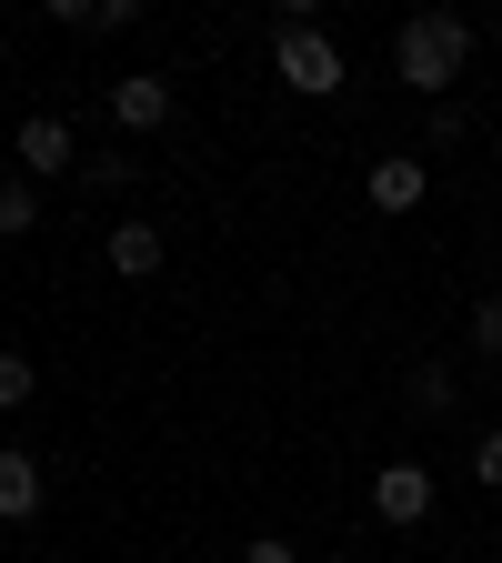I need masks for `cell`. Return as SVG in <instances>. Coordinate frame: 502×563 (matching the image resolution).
Here are the masks:
<instances>
[{
	"label": "cell",
	"mask_w": 502,
	"mask_h": 563,
	"mask_svg": "<svg viewBox=\"0 0 502 563\" xmlns=\"http://www.w3.org/2000/svg\"><path fill=\"white\" fill-rule=\"evenodd\" d=\"M462 60H472V21H453V11H422V21L392 31V70H402L422 101H443L462 81Z\"/></svg>",
	"instance_id": "1"
},
{
	"label": "cell",
	"mask_w": 502,
	"mask_h": 563,
	"mask_svg": "<svg viewBox=\"0 0 502 563\" xmlns=\"http://www.w3.org/2000/svg\"><path fill=\"white\" fill-rule=\"evenodd\" d=\"M271 81L302 91V101H332V91L352 81V70H342V41H322L312 21H281V31H271Z\"/></svg>",
	"instance_id": "2"
},
{
	"label": "cell",
	"mask_w": 502,
	"mask_h": 563,
	"mask_svg": "<svg viewBox=\"0 0 502 563\" xmlns=\"http://www.w3.org/2000/svg\"><path fill=\"white\" fill-rule=\"evenodd\" d=\"M422 191H433V162H422V152H382V162L362 172V201L392 211V222H402V211H422Z\"/></svg>",
	"instance_id": "3"
},
{
	"label": "cell",
	"mask_w": 502,
	"mask_h": 563,
	"mask_svg": "<svg viewBox=\"0 0 502 563\" xmlns=\"http://www.w3.org/2000/svg\"><path fill=\"white\" fill-rule=\"evenodd\" d=\"M111 121L121 131H161L171 121V70H121L111 81Z\"/></svg>",
	"instance_id": "4"
},
{
	"label": "cell",
	"mask_w": 502,
	"mask_h": 563,
	"mask_svg": "<svg viewBox=\"0 0 502 563\" xmlns=\"http://www.w3.org/2000/svg\"><path fill=\"white\" fill-rule=\"evenodd\" d=\"M372 514L382 523H433V473L422 463H382L372 473Z\"/></svg>",
	"instance_id": "5"
},
{
	"label": "cell",
	"mask_w": 502,
	"mask_h": 563,
	"mask_svg": "<svg viewBox=\"0 0 502 563\" xmlns=\"http://www.w3.org/2000/svg\"><path fill=\"white\" fill-rule=\"evenodd\" d=\"M41 172H81V152H70V121H60V111H31V121H21V181H41Z\"/></svg>",
	"instance_id": "6"
},
{
	"label": "cell",
	"mask_w": 502,
	"mask_h": 563,
	"mask_svg": "<svg viewBox=\"0 0 502 563\" xmlns=\"http://www.w3.org/2000/svg\"><path fill=\"white\" fill-rule=\"evenodd\" d=\"M101 252H111V272H121V282H152L171 242H161V222H111V232H101Z\"/></svg>",
	"instance_id": "7"
},
{
	"label": "cell",
	"mask_w": 502,
	"mask_h": 563,
	"mask_svg": "<svg viewBox=\"0 0 502 563\" xmlns=\"http://www.w3.org/2000/svg\"><path fill=\"white\" fill-rule=\"evenodd\" d=\"M41 493H51V483H41L31 453H0V523H31V514H41Z\"/></svg>",
	"instance_id": "8"
},
{
	"label": "cell",
	"mask_w": 502,
	"mask_h": 563,
	"mask_svg": "<svg viewBox=\"0 0 502 563\" xmlns=\"http://www.w3.org/2000/svg\"><path fill=\"white\" fill-rule=\"evenodd\" d=\"M131 0H60V31H131Z\"/></svg>",
	"instance_id": "9"
},
{
	"label": "cell",
	"mask_w": 502,
	"mask_h": 563,
	"mask_svg": "<svg viewBox=\"0 0 502 563\" xmlns=\"http://www.w3.org/2000/svg\"><path fill=\"white\" fill-rule=\"evenodd\" d=\"M453 363H412V412H453Z\"/></svg>",
	"instance_id": "10"
},
{
	"label": "cell",
	"mask_w": 502,
	"mask_h": 563,
	"mask_svg": "<svg viewBox=\"0 0 502 563\" xmlns=\"http://www.w3.org/2000/svg\"><path fill=\"white\" fill-rule=\"evenodd\" d=\"M31 222H41V191L31 181H0V242H21Z\"/></svg>",
	"instance_id": "11"
},
{
	"label": "cell",
	"mask_w": 502,
	"mask_h": 563,
	"mask_svg": "<svg viewBox=\"0 0 502 563\" xmlns=\"http://www.w3.org/2000/svg\"><path fill=\"white\" fill-rule=\"evenodd\" d=\"M41 393V373H31V352H0V412H21Z\"/></svg>",
	"instance_id": "12"
},
{
	"label": "cell",
	"mask_w": 502,
	"mask_h": 563,
	"mask_svg": "<svg viewBox=\"0 0 502 563\" xmlns=\"http://www.w3.org/2000/svg\"><path fill=\"white\" fill-rule=\"evenodd\" d=\"M472 352H492V363H502V292L472 302Z\"/></svg>",
	"instance_id": "13"
},
{
	"label": "cell",
	"mask_w": 502,
	"mask_h": 563,
	"mask_svg": "<svg viewBox=\"0 0 502 563\" xmlns=\"http://www.w3.org/2000/svg\"><path fill=\"white\" fill-rule=\"evenodd\" d=\"M81 181H91V191H131V162H121V152H101V162H81Z\"/></svg>",
	"instance_id": "14"
},
{
	"label": "cell",
	"mask_w": 502,
	"mask_h": 563,
	"mask_svg": "<svg viewBox=\"0 0 502 563\" xmlns=\"http://www.w3.org/2000/svg\"><path fill=\"white\" fill-rule=\"evenodd\" d=\"M242 563H302V543H281V533H252V543H242Z\"/></svg>",
	"instance_id": "15"
},
{
	"label": "cell",
	"mask_w": 502,
	"mask_h": 563,
	"mask_svg": "<svg viewBox=\"0 0 502 563\" xmlns=\"http://www.w3.org/2000/svg\"><path fill=\"white\" fill-rule=\"evenodd\" d=\"M472 473H482V483L502 493V433H482V443H472Z\"/></svg>",
	"instance_id": "16"
}]
</instances>
